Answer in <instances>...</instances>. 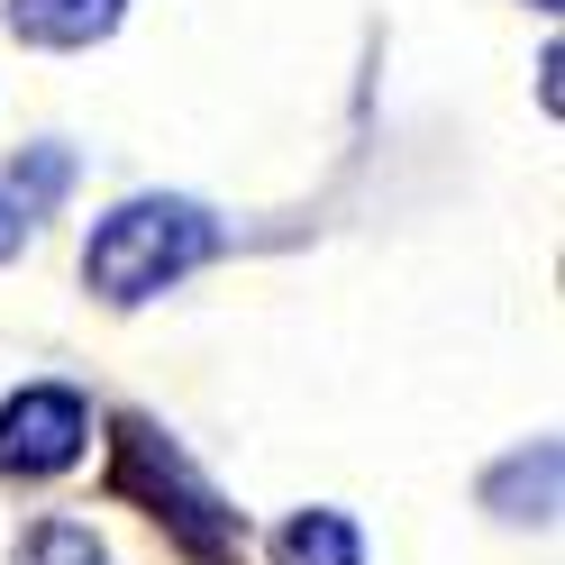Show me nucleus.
Instances as JSON below:
<instances>
[{
    "instance_id": "1",
    "label": "nucleus",
    "mask_w": 565,
    "mask_h": 565,
    "mask_svg": "<svg viewBox=\"0 0 565 565\" xmlns=\"http://www.w3.org/2000/svg\"><path fill=\"white\" fill-rule=\"evenodd\" d=\"M220 256V220L183 192H147V201H119L110 220L92 228L83 246V282L100 301H147L164 282H183L192 265Z\"/></svg>"
},
{
    "instance_id": "2",
    "label": "nucleus",
    "mask_w": 565,
    "mask_h": 565,
    "mask_svg": "<svg viewBox=\"0 0 565 565\" xmlns=\"http://www.w3.org/2000/svg\"><path fill=\"white\" fill-rule=\"evenodd\" d=\"M119 492H137V502H147L201 565H237V547H246L237 511L192 475V456L173 447L156 419H119Z\"/></svg>"
},
{
    "instance_id": "3",
    "label": "nucleus",
    "mask_w": 565,
    "mask_h": 565,
    "mask_svg": "<svg viewBox=\"0 0 565 565\" xmlns=\"http://www.w3.org/2000/svg\"><path fill=\"white\" fill-rule=\"evenodd\" d=\"M92 438V411L83 393L64 383H28V393L0 411V475H64Z\"/></svg>"
},
{
    "instance_id": "4",
    "label": "nucleus",
    "mask_w": 565,
    "mask_h": 565,
    "mask_svg": "<svg viewBox=\"0 0 565 565\" xmlns=\"http://www.w3.org/2000/svg\"><path fill=\"white\" fill-rule=\"evenodd\" d=\"M119 28V0H10V38L28 46H92Z\"/></svg>"
},
{
    "instance_id": "5",
    "label": "nucleus",
    "mask_w": 565,
    "mask_h": 565,
    "mask_svg": "<svg viewBox=\"0 0 565 565\" xmlns=\"http://www.w3.org/2000/svg\"><path fill=\"white\" fill-rule=\"evenodd\" d=\"M274 565H365V539L347 511H292L274 529Z\"/></svg>"
},
{
    "instance_id": "6",
    "label": "nucleus",
    "mask_w": 565,
    "mask_h": 565,
    "mask_svg": "<svg viewBox=\"0 0 565 565\" xmlns=\"http://www.w3.org/2000/svg\"><path fill=\"white\" fill-rule=\"evenodd\" d=\"M483 502L502 511V520H547L556 511V438H539L529 456H511V466L483 483Z\"/></svg>"
},
{
    "instance_id": "7",
    "label": "nucleus",
    "mask_w": 565,
    "mask_h": 565,
    "mask_svg": "<svg viewBox=\"0 0 565 565\" xmlns=\"http://www.w3.org/2000/svg\"><path fill=\"white\" fill-rule=\"evenodd\" d=\"M19 565H110V547H100L83 520H38L28 547H19Z\"/></svg>"
},
{
    "instance_id": "8",
    "label": "nucleus",
    "mask_w": 565,
    "mask_h": 565,
    "mask_svg": "<svg viewBox=\"0 0 565 565\" xmlns=\"http://www.w3.org/2000/svg\"><path fill=\"white\" fill-rule=\"evenodd\" d=\"M10 246H19V210L0 201V256H10Z\"/></svg>"
},
{
    "instance_id": "9",
    "label": "nucleus",
    "mask_w": 565,
    "mask_h": 565,
    "mask_svg": "<svg viewBox=\"0 0 565 565\" xmlns=\"http://www.w3.org/2000/svg\"><path fill=\"white\" fill-rule=\"evenodd\" d=\"M539 10H556V0H539Z\"/></svg>"
}]
</instances>
